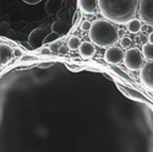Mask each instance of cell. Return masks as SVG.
<instances>
[{
  "mask_svg": "<svg viewBox=\"0 0 153 152\" xmlns=\"http://www.w3.org/2000/svg\"><path fill=\"white\" fill-rule=\"evenodd\" d=\"M140 0H98V7L105 20L126 25L135 19L137 14Z\"/></svg>",
  "mask_w": 153,
  "mask_h": 152,
  "instance_id": "obj_1",
  "label": "cell"
},
{
  "mask_svg": "<svg viewBox=\"0 0 153 152\" xmlns=\"http://www.w3.org/2000/svg\"><path fill=\"white\" fill-rule=\"evenodd\" d=\"M90 39L93 44L100 48H109L119 41V30L115 25L108 20H96L92 22Z\"/></svg>",
  "mask_w": 153,
  "mask_h": 152,
  "instance_id": "obj_2",
  "label": "cell"
},
{
  "mask_svg": "<svg viewBox=\"0 0 153 152\" xmlns=\"http://www.w3.org/2000/svg\"><path fill=\"white\" fill-rule=\"evenodd\" d=\"M143 59V54L138 48H129L126 53H124V64L131 71L141 70L145 65Z\"/></svg>",
  "mask_w": 153,
  "mask_h": 152,
  "instance_id": "obj_3",
  "label": "cell"
},
{
  "mask_svg": "<svg viewBox=\"0 0 153 152\" xmlns=\"http://www.w3.org/2000/svg\"><path fill=\"white\" fill-rule=\"evenodd\" d=\"M138 11L141 21L153 27V0H140Z\"/></svg>",
  "mask_w": 153,
  "mask_h": 152,
  "instance_id": "obj_4",
  "label": "cell"
},
{
  "mask_svg": "<svg viewBox=\"0 0 153 152\" xmlns=\"http://www.w3.org/2000/svg\"><path fill=\"white\" fill-rule=\"evenodd\" d=\"M140 80H141L145 87L153 91V61H149L142 66L141 74H140Z\"/></svg>",
  "mask_w": 153,
  "mask_h": 152,
  "instance_id": "obj_5",
  "label": "cell"
},
{
  "mask_svg": "<svg viewBox=\"0 0 153 152\" xmlns=\"http://www.w3.org/2000/svg\"><path fill=\"white\" fill-rule=\"evenodd\" d=\"M104 60L109 64H113V65H117V64H120V63L124 60V52L121 48H118V47H109L107 49V52L104 54Z\"/></svg>",
  "mask_w": 153,
  "mask_h": 152,
  "instance_id": "obj_6",
  "label": "cell"
},
{
  "mask_svg": "<svg viewBox=\"0 0 153 152\" xmlns=\"http://www.w3.org/2000/svg\"><path fill=\"white\" fill-rule=\"evenodd\" d=\"M79 5L85 14L94 15L98 9V0H79Z\"/></svg>",
  "mask_w": 153,
  "mask_h": 152,
  "instance_id": "obj_7",
  "label": "cell"
},
{
  "mask_svg": "<svg viewBox=\"0 0 153 152\" xmlns=\"http://www.w3.org/2000/svg\"><path fill=\"white\" fill-rule=\"evenodd\" d=\"M79 53L83 59H90L96 54V48L90 42H81L79 47Z\"/></svg>",
  "mask_w": 153,
  "mask_h": 152,
  "instance_id": "obj_8",
  "label": "cell"
},
{
  "mask_svg": "<svg viewBox=\"0 0 153 152\" xmlns=\"http://www.w3.org/2000/svg\"><path fill=\"white\" fill-rule=\"evenodd\" d=\"M12 58V49L7 44H0V64H7Z\"/></svg>",
  "mask_w": 153,
  "mask_h": 152,
  "instance_id": "obj_9",
  "label": "cell"
},
{
  "mask_svg": "<svg viewBox=\"0 0 153 152\" xmlns=\"http://www.w3.org/2000/svg\"><path fill=\"white\" fill-rule=\"evenodd\" d=\"M126 27L130 33H138L142 28V22H141V20L132 19L131 21H129L126 23Z\"/></svg>",
  "mask_w": 153,
  "mask_h": 152,
  "instance_id": "obj_10",
  "label": "cell"
},
{
  "mask_svg": "<svg viewBox=\"0 0 153 152\" xmlns=\"http://www.w3.org/2000/svg\"><path fill=\"white\" fill-rule=\"evenodd\" d=\"M62 3V0H48L45 4V10L48 14H53V12L58 11V9L60 7Z\"/></svg>",
  "mask_w": 153,
  "mask_h": 152,
  "instance_id": "obj_11",
  "label": "cell"
},
{
  "mask_svg": "<svg viewBox=\"0 0 153 152\" xmlns=\"http://www.w3.org/2000/svg\"><path fill=\"white\" fill-rule=\"evenodd\" d=\"M142 54H143V58L149 60V61H153V43H145L143 44V48H142Z\"/></svg>",
  "mask_w": 153,
  "mask_h": 152,
  "instance_id": "obj_12",
  "label": "cell"
},
{
  "mask_svg": "<svg viewBox=\"0 0 153 152\" xmlns=\"http://www.w3.org/2000/svg\"><path fill=\"white\" fill-rule=\"evenodd\" d=\"M80 44H81V39H80V37H77V36L70 37L69 41H68V47L71 50H77L79 47H80Z\"/></svg>",
  "mask_w": 153,
  "mask_h": 152,
  "instance_id": "obj_13",
  "label": "cell"
},
{
  "mask_svg": "<svg viewBox=\"0 0 153 152\" xmlns=\"http://www.w3.org/2000/svg\"><path fill=\"white\" fill-rule=\"evenodd\" d=\"M120 43H121V47H123V48H126V49L130 48V47L132 45V41L130 39L129 37H124L123 39L120 41Z\"/></svg>",
  "mask_w": 153,
  "mask_h": 152,
  "instance_id": "obj_14",
  "label": "cell"
},
{
  "mask_svg": "<svg viewBox=\"0 0 153 152\" xmlns=\"http://www.w3.org/2000/svg\"><path fill=\"white\" fill-rule=\"evenodd\" d=\"M91 26H92V22L88 21V20H86V21H83V22L81 23V30L85 31V32H87V31L91 30Z\"/></svg>",
  "mask_w": 153,
  "mask_h": 152,
  "instance_id": "obj_15",
  "label": "cell"
},
{
  "mask_svg": "<svg viewBox=\"0 0 153 152\" xmlns=\"http://www.w3.org/2000/svg\"><path fill=\"white\" fill-rule=\"evenodd\" d=\"M123 90L126 92V95H129V96H132V97H135V98H142V96H140L138 95V92H135V91H132V90H125V88H123Z\"/></svg>",
  "mask_w": 153,
  "mask_h": 152,
  "instance_id": "obj_16",
  "label": "cell"
},
{
  "mask_svg": "<svg viewBox=\"0 0 153 152\" xmlns=\"http://www.w3.org/2000/svg\"><path fill=\"white\" fill-rule=\"evenodd\" d=\"M59 48H60V43L59 42H54V43H52L49 45V49L52 50V52H58Z\"/></svg>",
  "mask_w": 153,
  "mask_h": 152,
  "instance_id": "obj_17",
  "label": "cell"
},
{
  "mask_svg": "<svg viewBox=\"0 0 153 152\" xmlns=\"http://www.w3.org/2000/svg\"><path fill=\"white\" fill-rule=\"evenodd\" d=\"M68 52H69V47H68V45H62V47H60L59 50H58V53H59V54H62V55L68 54Z\"/></svg>",
  "mask_w": 153,
  "mask_h": 152,
  "instance_id": "obj_18",
  "label": "cell"
},
{
  "mask_svg": "<svg viewBox=\"0 0 153 152\" xmlns=\"http://www.w3.org/2000/svg\"><path fill=\"white\" fill-rule=\"evenodd\" d=\"M22 50L21 49H19V48H16V49H12V55L14 57H16V58H20V57H22Z\"/></svg>",
  "mask_w": 153,
  "mask_h": 152,
  "instance_id": "obj_19",
  "label": "cell"
},
{
  "mask_svg": "<svg viewBox=\"0 0 153 152\" xmlns=\"http://www.w3.org/2000/svg\"><path fill=\"white\" fill-rule=\"evenodd\" d=\"M25 4H28V5H36V4H39L42 0H22Z\"/></svg>",
  "mask_w": 153,
  "mask_h": 152,
  "instance_id": "obj_20",
  "label": "cell"
},
{
  "mask_svg": "<svg viewBox=\"0 0 153 152\" xmlns=\"http://www.w3.org/2000/svg\"><path fill=\"white\" fill-rule=\"evenodd\" d=\"M62 26H64V25H62V22H61V21H58V22H55V23L53 25V30L58 32V30H59V28H61Z\"/></svg>",
  "mask_w": 153,
  "mask_h": 152,
  "instance_id": "obj_21",
  "label": "cell"
},
{
  "mask_svg": "<svg viewBox=\"0 0 153 152\" xmlns=\"http://www.w3.org/2000/svg\"><path fill=\"white\" fill-rule=\"evenodd\" d=\"M41 54L42 55H49V54H52V50L49 48H43V49H41Z\"/></svg>",
  "mask_w": 153,
  "mask_h": 152,
  "instance_id": "obj_22",
  "label": "cell"
},
{
  "mask_svg": "<svg viewBox=\"0 0 153 152\" xmlns=\"http://www.w3.org/2000/svg\"><path fill=\"white\" fill-rule=\"evenodd\" d=\"M53 66V63H42V64H39V68H50Z\"/></svg>",
  "mask_w": 153,
  "mask_h": 152,
  "instance_id": "obj_23",
  "label": "cell"
},
{
  "mask_svg": "<svg viewBox=\"0 0 153 152\" xmlns=\"http://www.w3.org/2000/svg\"><path fill=\"white\" fill-rule=\"evenodd\" d=\"M27 60H34L33 57H23L22 58V61H27Z\"/></svg>",
  "mask_w": 153,
  "mask_h": 152,
  "instance_id": "obj_24",
  "label": "cell"
},
{
  "mask_svg": "<svg viewBox=\"0 0 153 152\" xmlns=\"http://www.w3.org/2000/svg\"><path fill=\"white\" fill-rule=\"evenodd\" d=\"M56 37H58L56 34H52V36H50V37H48V38H47V42H49V41H53V39H54V38H56Z\"/></svg>",
  "mask_w": 153,
  "mask_h": 152,
  "instance_id": "obj_25",
  "label": "cell"
},
{
  "mask_svg": "<svg viewBox=\"0 0 153 152\" xmlns=\"http://www.w3.org/2000/svg\"><path fill=\"white\" fill-rule=\"evenodd\" d=\"M148 42L149 43H153V32H151L149 36H148Z\"/></svg>",
  "mask_w": 153,
  "mask_h": 152,
  "instance_id": "obj_26",
  "label": "cell"
}]
</instances>
